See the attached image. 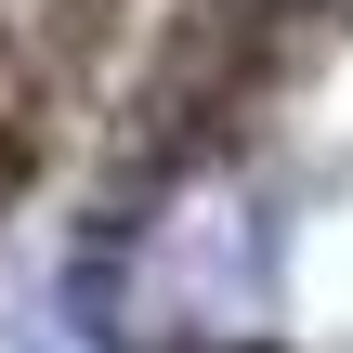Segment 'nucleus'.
<instances>
[{"label":"nucleus","mask_w":353,"mask_h":353,"mask_svg":"<svg viewBox=\"0 0 353 353\" xmlns=\"http://www.w3.org/2000/svg\"><path fill=\"white\" fill-rule=\"evenodd\" d=\"M144 353H157V341H144ZM170 353H275V341H170Z\"/></svg>","instance_id":"obj_1"}]
</instances>
